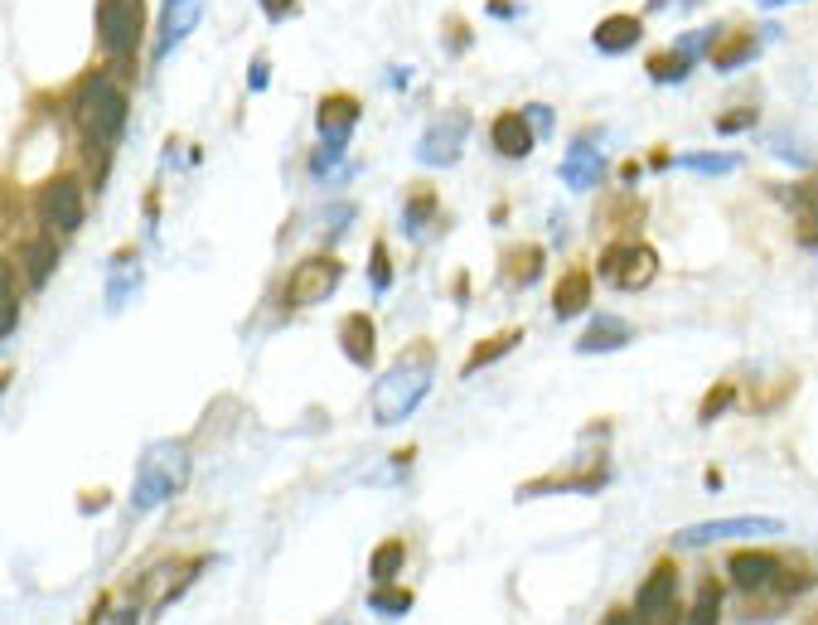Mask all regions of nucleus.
Segmentation results:
<instances>
[{
  "instance_id": "1",
  "label": "nucleus",
  "mask_w": 818,
  "mask_h": 625,
  "mask_svg": "<svg viewBox=\"0 0 818 625\" xmlns=\"http://www.w3.org/2000/svg\"><path fill=\"white\" fill-rule=\"evenodd\" d=\"M432 379H436V359L426 354V344L407 350L393 369H383L378 389H373V427H397V422H407L412 412L426 403Z\"/></svg>"
},
{
  "instance_id": "2",
  "label": "nucleus",
  "mask_w": 818,
  "mask_h": 625,
  "mask_svg": "<svg viewBox=\"0 0 818 625\" xmlns=\"http://www.w3.org/2000/svg\"><path fill=\"white\" fill-rule=\"evenodd\" d=\"M73 117H78V131L88 137L92 161H102L127 131V92L117 88L107 73H92L83 83V92H78V102H73Z\"/></svg>"
},
{
  "instance_id": "3",
  "label": "nucleus",
  "mask_w": 818,
  "mask_h": 625,
  "mask_svg": "<svg viewBox=\"0 0 818 625\" xmlns=\"http://www.w3.org/2000/svg\"><path fill=\"white\" fill-rule=\"evenodd\" d=\"M184 485H190V446L184 442H151L141 451V465H137L131 510L151 514V510H160V504H170Z\"/></svg>"
},
{
  "instance_id": "4",
  "label": "nucleus",
  "mask_w": 818,
  "mask_h": 625,
  "mask_svg": "<svg viewBox=\"0 0 818 625\" xmlns=\"http://www.w3.org/2000/svg\"><path fill=\"white\" fill-rule=\"evenodd\" d=\"M785 518L775 514H731V518H707V524H688L678 528L674 543L678 548H713V543H731V538H780Z\"/></svg>"
},
{
  "instance_id": "5",
  "label": "nucleus",
  "mask_w": 818,
  "mask_h": 625,
  "mask_svg": "<svg viewBox=\"0 0 818 625\" xmlns=\"http://www.w3.org/2000/svg\"><path fill=\"white\" fill-rule=\"evenodd\" d=\"M344 282V262L340 258H325V252H315V258H301L296 268L286 276V311H305V305H325L334 291Z\"/></svg>"
},
{
  "instance_id": "6",
  "label": "nucleus",
  "mask_w": 818,
  "mask_h": 625,
  "mask_svg": "<svg viewBox=\"0 0 818 625\" xmlns=\"http://www.w3.org/2000/svg\"><path fill=\"white\" fill-rule=\"evenodd\" d=\"M596 272H600V282L615 291H645L654 282V272H659V252L649 243H610L600 252Z\"/></svg>"
},
{
  "instance_id": "7",
  "label": "nucleus",
  "mask_w": 818,
  "mask_h": 625,
  "mask_svg": "<svg viewBox=\"0 0 818 625\" xmlns=\"http://www.w3.org/2000/svg\"><path fill=\"white\" fill-rule=\"evenodd\" d=\"M465 141H471V112H461V108H455V112H441V117H432V122H426V131H422L417 161L432 165V170H446V165L461 161Z\"/></svg>"
},
{
  "instance_id": "8",
  "label": "nucleus",
  "mask_w": 818,
  "mask_h": 625,
  "mask_svg": "<svg viewBox=\"0 0 818 625\" xmlns=\"http://www.w3.org/2000/svg\"><path fill=\"white\" fill-rule=\"evenodd\" d=\"M98 34H102L107 59L127 63L141 49V0H102Z\"/></svg>"
},
{
  "instance_id": "9",
  "label": "nucleus",
  "mask_w": 818,
  "mask_h": 625,
  "mask_svg": "<svg viewBox=\"0 0 818 625\" xmlns=\"http://www.w3.org/2000/svg\"><path fill=\"white\" fill-rule=\"evenodd\" d=\"M83 214H88V204H83V190H78V180H49L44 184V194H39V219H44V229L53 233V238H69V233H78L83 229Z\"/></svg>"
},
{
  "instance_id": "10",
  "label": "nucleus",
  "mask_w": 818,
  "mask_h": 625,
  "mask_svg": "<svg viewBox=\"0 0 818 625\" xmlns=\"http://www.w3.org/2000/svg\"><path fill=\"white\" fill-rule=\"evenodd\" d=\"M358 117H364V102H358L354 92H330V98H320V108H315L320 145H330V151L344 155V145L354 141Z\"/></svg>"
},
{
  "instance_id": "11",
  "label": "nucleus",
  "mask_w": 818,
  "mask_h": 625,
  "mask_svg": "<svg viewBox=\"0 0 818 625\" xmlns=\"http://www.w3.org/2000/svg\"><path fill=\"white\" fill-rule=\"evenodd\" d=\"M713 39H717V30L707 24V30H693V34H683L674 49H664V54H654L649 59V78L654 83H683L697 63H703V54L713 49Z\"/></svg>"
},
{
  "instance_id": "12",
  "label": "nucleus",
  "mask_w": 818,
  "mask_h": 625,
  "mask_svg": "<svg viewBox=\"0 0 818 625\" xmlns=\"http://www.w3.org/2000/svg\"><path fill=\"white\" fill-rule=\"evenodd\" d=\"M141 282H145V268H141V252L137 248H122L112 262H107V282H102V305L112 315H122L127 311V301L141 291Z\"/></svg>"
},
{
  "instance_id": "13",
  "label": "nucleus",
  "mask_w": 818,
  "mask_h": 625,
  "mask_svg": "<svg viewBox=\"0 0 818 625\" xmlns=\"http://www.w3.org/2000/svg\"><path fill=\"white\" fill-rule=\"evenodd\" d=\"M533 141H538V131H533L528 112H499L494 117V127H489L494 155H504V161H528Z\"/></svg>"
},
{
  "instance_id": "14",
  "label": "nucleus",
  "mask_w": 818,
  "mask_h": 625,
  "mask_svg": "<svg viewBox=\"0 0 818 625\" xmlns=\"http://www.w3.org/2000/svg\"><path fill=\"white\" fill-rule=\"evenodd\" d=\"M199 20H204V0H165V6H160V44H155V54L165 59L170 49H180L184 39L199 30Z\"/></svg>"
},
{
  "instance_id": "15",
  "label": "nucleus",
  "mask_w": 818,
  "mask_h": 625,
  "mask_svg": "<svg viewBox=\"0 0 818 625\" xmlns=\"http://www.w3.org/2000/svg\"><path fill=\"white\" fill-rule=\"evenodd\" d=\"M600 175H606V155H600L592 141H576L567 151V161H562V184L582 194V190H596Z\"/></svg>"
},
{
  "instance_id": "16",
  "label": "nucleus",
  "mask_w": 818,
  "mask_h": 625,
  "mask_svg": "<svg viewBox=\"0 0 818 625\" xmlns=\"http://www.w3.org/2000/svg\"><path fill=\"white\" fill-rule=\"evenodd\" d=\"M727 572H731V582L741 592H760V587H770V582L780 577V563H775L770 553H760V548H741V553L727 557Z\"/></svg>"
},
{
  "instance_id": "17",
  "label": "nucleus",
  "mask_w": 818,
  "mask_h": 625,
  "mask_svg": "<svg viewBox=\"0 0 818 625\" xmlns=\"http://www.w3.org/2000/svg\"><path fill=\"white\" fill-rule=\"evenodd\" d=\"M674 596H678V572H674V563H659L645 582H639L635 611L639 616H664V611L674 606Z\"/></svg>"
},
{
  "instance_id": "18",
  "label": "nucleus",
  "mask_w": 818,
  "mask_h": 625,
  "mask_svg": "<svg viewBox=\"0 0 818 625\" xmlns=\"http://www.w3.org/2000/svg\"><path fill=\"white\" fill-rule=\"evenodd\" d=\"M635 340V325L620 321V315H596L586 325V335L576 340V354H610V350H625Z\"/></svg>"
},
{
  "instance_id": "19",
  "label": "nucleus",
  "mask_w": 818,
  "mask_h": 625,
  "mask_svg": "<svg viewBox=\"0 0 818 625\" xmlns=\"http://www.w3.org/2000/svg\"><path fill=\"white\" fill-rule=\"evenodd\" d=\"M639 39H645V20L639 16H610V20L596 24L592 44H596V54H629Z\"/></svg>"
},
{
  "instance_id": "20",
  "label": "nucleus",
  "mask_w": 818,
  "mask_h": 625,
  "mask_svg": "<svg viewBox=\"0 0 818 625\" xmlns=\"http://www.w3.org/2000/svg\"><path fill=\"white\" fill-rule=\"evenodd\" d=\"M340 350L349 354L354 369H373V350H378V330H373V315H349L340 325Z\"/></svg>"
},
{
  "instance_id": "21",
  "label": "nucleus",
  "mask_w": 818,
  "mask_h": 625,
  "mask_svg": "<svg viewBox=\"0 0 818 625\" xmlns=\"http://www.w3.org/2000/svg\"><path fill=\"white\" fill-rule=\"evenodd\" d=\"M20 262H24V282H30V291H39V286H49V276H53V268H59V238H30L24 243V252H20Z\"/></svg>"
},
{
  "instance_id": "22",
  "label": "nucleus",
  "mask_w": 818,
  "mask_h": 625,
  "mask_svg": "<svg viewBox=\"0 0 818 625\" xmlns=\"http://www.w3.org/2000/svg\"><path fill=\"white\" fill-rule=\"evenodd\" d=\"M586 305H592V276L586 272H567L553 291V315L557 321H572V315H582Z\"/></svg>"
},
{
  "instance_id": "23",
  "label": "nucleus",
  "mask_w": 818,
  "mask_h": 625,
  "mask_svg": "<svg viewBox=\"0 0 818 625\" xmlns=\"http://www.w3.org/2000/svg\"><path fill=\"white\" fill-rule=\"evenodd\" d=\"M402 563H407V548H402L397 538L378 543V548H373V557H368V577H373V587H393L397 572H402Z\"/></svg>"
},
{
  "instance_id": "24",
  "label": "nucleus",
  "mask_w": 818,
  "mask_h": 625,
  "mask_svg": "<svg viewBox=\"0 0 818 625\" xmlns=\"http://www.w3.org/2000/svg\"><path fill=\"white\" fill-rule=\"evenodd\" d=\"M678 170H693V175H731L741 165V155H721V151H688L674 161Z\"/></svg>"
},
{
  "instance_id": "25",
  "label": "nucleus",
  "mask_w": 818,
  "mask_h": 625,
  "mask_svg": "<svg viewBox=\"0 0 818 625\" xmlns=\"http://www.w3.org/2000/svg\"><path fill=\"white\" fill-rule=\"evenodd\" d=\"M504 268H508V282H514V286H528V282H538V276H543V252L538 248H514L504 258Z\"/></svg>"
},
{
  "instance_id": "26",
  "label": "nucleus",
  "mask_w": 818,
  "mask_h": 625,
  "mask_svg": "<svg viewBox=\"0 0 818 625\" xmlns=\"http://www.w3.org/2000/svg\"><path fill=\"white\" fill-rule=\"evenodd\" d=\"M518 340H523V330H504V335H494V340H479V344H475V354L465 359V374H479V369H485L489 359H504Z\"/></svg>"
},
{
  "instance_id": "27",
  "label": "nucleus",
  "mask_w": 818,
  "mask_h": 625,
  "mask_svg": "<svg viewBox=\"0 0 818 625\" xmlns=\"http://www.w3.org/2000/svg\"><path fill=\"white\" fill-rule=\"evenodd\" d=\"M760 44H766V39H760V34H741V44L717 49V54H713V63H717L721 73H736V69H746V63L760 54Z\"/></svg>"
},
{
  "instance_id": "28",
  "label": "nucleus",
  "mask_w": 818,
  "mask_h": 625,
  "mask_svg": "<svg viewBox=\"0 0 818 625\" xmlns=\"http://www.w3.org/2000/svg\"><path fill=\"white\" fill-rule=\"evenodd\" d=\"M432 214H436V194H432V190H417V194L407 199V209H402V233L417 238V233L426 229V219H432Z\"/></svg>"
},
{
  "instance_id": "29",
  "label": "nucleus",
  "mask_w": 818,
  "mask_h": 625,
  "mask_svg": "<svg viewBox=\"0 0 818 625\" xmlns=\"http://www.w3.org/2000/svg\"><path fill=\"white\" fill-rule=\"evenodd\" d=\"M721 621V587L717 582H707L703 592H697V602L688 611V625H717Z\"/></svg>"
},
{
  "instance_id": "30",
  "label": "nucleus",
  "mask_w": 818,
  "mask_h": 625,
  "mask_svg": "<svg viewBox=\"0 0 818 625\" xmlns=\"http://www.w3.org/2000/svg\"><path fill=\"white\" fill-rule=\"evenodd\" d=\"M0 286H6V301H0V335H16L20 330V286H16V272L0 276Z\"/></svg>"
},
{
  "instance_id": "31",
  "label": "nucleus",
  "mask_w": 818,
  "mask_h": 625,
  "mask_svg": "<svg viewBox=\"0 0 818 625\" xmlns=\"http://www.w3.org/2000/svg\"><path fill=\"white\" fill-rule=\"evenodd\" d=\"M368 286L378 291V296H383L387 286H393V258H387V248H383V243H373V248H368Z\"/></svg>"
},
{
  "instance_id": "32",
  "label": "nucleus",
  "mask_w": 818,
  "mask_h": 625,
  "mask_svg": "<svg viewBox=\"0 0 818 625\" xmlns=\"http://www.w3.org/2000/svg\"><path fill=\"white\" fill-rule=\"evenodd\" d=\"M368 611H378V616H407V611H412V596H407V592L373 587V592H368Z\"/></svg>"
},
{
  "instance_id": "33",
  "label": "nucleus",
  "mask_w": 818,
  "mask_h": 625,
  "mask_svg": "<svg viewBox=\"0 0 818 625\" xmlns=\"http://www.w3.org/2000/svg\"><path fill=\"white\" fill-rule=\"evenodd\" d=\"M731 403H736V389H731V383H717V389L707 393V403L697 407V422H703V427H707V422H717V417H721V412H727Z\"/></svg>"
},
{
  "instance_id": "34",
  "label": "nucleus",
  "mask_w": 818,
  "mask_h": 625,
  "mask_svg": "<svg viewBox=\"0 0 818 625\" xmlns=\"http://www.w3.org/2000/svg\"><path fill=\"white\" fill-rule=\"evenodd\" d=\"M750 127H756V112H750V108L717 117V131H721V137H736V131H750Z\"/></svg>"
},
{
  "instance_id": "35",
  "label": "nucleus",
  "mask_w": 818,
  "mask_h": 625,
  "mask_svg": "<svg viewBox=\"0 0 818 625\" xmlns=\"http://www.w3.org/2000/svg\"><path fill=\"white\" fill-rule=\"evenodd\" d=\"M528 122H533V131H538V137H547V131H553V108H547V102H533V108H528Z\"/></svg>"
},
{
  "instance_id": "36",
  "label": "nucleus",
  "mask_w": 818,
  "mask_h": 625,
  "mask_svg": "<svg viewBox=\"0 0 818 625\" xmlns=\"http://www.w3.org/2000/svg\"><path fill=\"white\" fill-rule=\"evenodd\" d=\"M266 73H272V63H266V59L257 54V59H252V69H248V88H252V92H262L266 83H272Z\"/></svg>"
},
{
  "instance_id": "37",
  "label": "nucleus",
  "mask_w": 818,
  "mask_h": 625,
  "mask_svg": "<svg viewBox=\"0 0 818 625\" xmlns=\"http://www.w3.org/2000/svg\"><path fill=\"white\" fill-rule=\"evenodd\" d=\"M257 6H262L266 20H286L291 10H296V0H257Z\"/></svg>"
},
{
  "instance_id": "38",
  "label": "nucleus",
  "mask_w": 818,
  "mask_h": 625,
  "mask_svg": "<svg viewBox=\"0 0 818 625\" xmlns=\"http://www.w3.org/2000/svg\"><path fill=\"white\" fill-rule=\"evenodd\" d=\"M606 625H645V621H639V616H625V611H610Z\"/></svg>"
},
{
  "instance_id": "39",
  "label": "nucleus",
  "mask_w": 818,
  "mask_h": 625,
  "mask_svg": "<svg viewBox=\"0 0 818 625\" xmlns=\"http://www.w3.org/2000/svg\"><path fill=\"white\" fill-rule=\"evenodd\" d=\"M780 6H795V0H760V10H780Z\"/></svg>"
},
{
  "instance_id": "40",
  "label": "nucleus",
  "mask_w": 818,
  "mask_h": 625,
  "mask_svg": "<svg viewBox=\"0 0 818 625\" xmlns=\"http://www.w3.org/2000/svg\"><path fill=\"white\" fill-rule=\"evenodd\" d=\"M117 625H137V611H127V616H122V621H117Z\"/></svg>"
}]
</instances>
